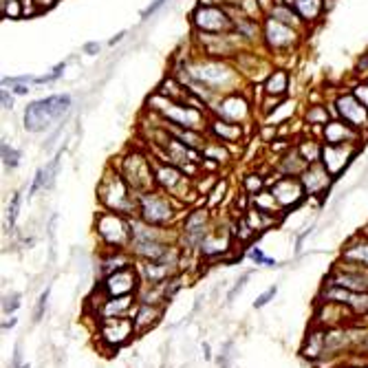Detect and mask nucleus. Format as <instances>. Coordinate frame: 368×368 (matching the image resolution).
Segmentation results:
<instances>
[{"label": "nucleus", "instance_id": "bb28decb", "mask_svg": "<svg viewBox=\"0 0 368 368\" xmlns=\"http://www.w3.org/2000/svg\"><path fill=\"white\" fill-rule=\"evenodd\" d=\"M58 163H60V154L53 159L49 166L40 167L38 172H35L33 183H31V187H29V194H35L38 190H44V187L51 185V183H53V177H55V170H58Z\"/></svg>", "mask_w": 368, "mask_h": 368}, {"label": "nucleus", "instance_id": "cd10ccee", "mask_svg": "<svg viewBox=\"0 0 368 368\" xmlns=\"http://www.w3.org/2000/svg\"><path fill=\"white\" fill-rule=\"evenodd\" d=\"M161 289H163V298H166V304H167V302L172 300V298L183 289V271L174 273L172 278H167V280L161 284Z\"/></svg>", "mask_w": 368, "mask_h": 368}, {"label": "nucleus", "instance_id": "864d4df0", "mask_svg": "<svg viewBox=\"0 0 368 368\" xmlns=\"http://www.w3.org/2000/svg\"><path fill=\"white\" fill-rule=\"evenodd\" d=\"M346 368H353V366H346ZM359 368H368V366H359Z\"/></svg>", "mask_w": 368, "mask_h": 368}, {"label": "nucleus", "instance_id": "c85d7f7f", "mask_svg": "<svg viewBox=\"0 0 368 368\" xmlns=\"http://www.w3.org/2000/svg\"><path fill=\"white\" fill-rule=\"evenodd\" d=\"M22 306V293L20 291H9L2 296V316H14L16 311Z\"/></svg>", "mask_w": 368, "mask_h": 368}, {"label": "nucleus", "instance_id": "2eb2a0df", "mask_svg": "<svg viewBox=\"0 0 368 368\" xmlns=\"http://www.w3.org/2000/svg\"><path fill=\"white\" fill-rule=\"evenodd\" d=\"M337 113L342 119L353 128H362L368 124V108L355 95H342L337 100Z\"/></svg>", "mask_w": 368, "mask_h": 368}, {"label": "nucleus", "instance_id": "412c9836", "mask_svg": "<svg viewBox=\"0 0 368 368\" xmlns=\"http://www.w3.org/2000/svg\"><path fill=\"white\" fill-rule=\"evenodd\" d=\"M324 331L326 326L316 324L309 331L304 339V346H302V357L309 359L311 364H320L322 362V351H324Z\"/></svg>", "mask_w": 368, "mask_h": 368}, {"label": "nucleus", "instance_id": "393cba45", "mask_svg": "<svg viewBox=\"0 0 368 368\" xmlns=\"http://www.w3.org/2000/svg\"><path fill=\"white\" fill-rule=\"evenodd\" d=\"M326 144H349L355 139V133L351 130L349 124H339V121H331L324 128Z\"/></svg>", "mask_w": 368, "mask_h": 368}, {"label": "nucleus", "instance_id": "5fc2aeb1", "mask_svg": "<svg viewBox=\"0 0 368 368\" xmlns=\"http://www.w3.org/2000/svg\"><path fill=\"white\" fill-rule=\"evenodd\" d=\"M22 368H31V366H29V364H24V366H22Z\"/></svg>", "mask_w": 368, "mask_h": 368}, {"label": "nucleus", "instance_id": "39448f33", "mask_svg": "<svg viewBox=\"0 0 368 368\" xmlns=\"http://www.w3.org/2000/svg\"><path fill=\"white\" fill-rule=\"evenodd\" d=\"M174 203L170 194H161L157 190L144 192L137 196V216L141 220L157 227H167L174 218Z\"/></svg>", "mask_w": 368, "mask_h": 368}, {"label": "nucleus", "instance_id": "ddd939ff", "mask_svg": "<svg viewBox=\"0 0 368 368\" xmlns=\"http://www.w3.org/2000/svg\"><path fill=\"white\" fill-rule=\"evenodd\" d=\"M271 192L273 196L278 199L282 210L287 207H293L300 203V199L306 194L304 192V185H302L300 179H291V177H280L271 183Z\"/></svg>", "mask_w": 368, "mask_h": 368}, {"label": "nucleus", "instance_id": "0eeeda50", "mask_svg": "<svg viewBox=\"0 0 368 368\" xmlns=\"http://www.w3.org/2000/svg\"><path fill=\"white\" fill-rule=\"evenodd\" d=\"M318 300L320 302H335V304L346 306V309L353 313L355 320L368 318V291H351V289L324 282V287H322Z\"/></svg>", "mask_w": 368, "mask_h": 368}, {"label": "nucleus", "instance_id": "a878e982", "mask_svg": "<svg viewBox=\"0 0 368 368\" xmlns=\"http://www.w3.org/2000/svg\"><path fill=\"white\" fill-rule=\"evenodd\" d=\"M251 207H256L258 212H265V214L276 216L278 212H282L278 199L273 196L271 190H260L258 194H251Z\"/></svg>", "mask_w": 368, "mask_h": 368}, {"label": "nucleus", "instance_id": "20e7f679", "mask_svg": "<svg viewBox=\"0 0 368 368\" xmlns=\"http://www.w3.org/2000/svg\"><path fill=\"white\" fill-rule=\"evenodd\" d=\"M137 335L134 322L130 316L124 318H106V320L97 322V342L100 349L104 353H117L119 349H124L130 339Z\"/></svg>", "mask_w": 368, "mask_h": 368}, {"label": "nucleus", "instance_id": "c03bdc74", "mask_svg": "<svg viewBox=\"0 0 368 368\" xmlns=\"http://www.w3.org/2000/svg\"><path fill=\"white\" fill-rule=\"evenodd\" d=\"M22 366H24V362H22V346L16 344V349H14V359H11L9 368H22Z\"/></svg>", "mask_w": 368, "mask_h": 368}, {"label": "nucleus", "instance_id": "5701e85b", "mask_svg": "<svg viewBox=\"0 0 368 368\" xmlns=\"http://www.w3.org/2000/svg\"><path fill=\"white\" fill-rule=\"evenodd\" d=\"M163 115L172 124L183 126V128H194L201 121V115L192 106H179V104H170V101H167V108L163 110Z\"/></svg>", "mask_w": 368, "mask_h": 368}, {"label": "nucleus", "instance_id": "7ed1b4c3", "mask_svg": "<svg viewBox=\"0 0 368 368\" xmlns=\"http://www.w3.org/2000/svg\"><path fill=\"white\" fill-rule=\"evenodd\" d=\"M95 234L104 249L113 251H128L130 247V216L117 214V212H100L95 216Z\"/></svg>", "mask_w": 368, "mask_h": 368}, {"label": "nucleus", "instance_id": "1a4fd4ad", "mask_svg": "<svg viewBox=\"0 0 368 368\" xmlns=\"http://www.w3.org/2000/svg\"><path fill=\"white\" fill-rule=\"evenodd\" d=\"M324 282L351 289V291H368V269L339 260L329 271V276L324 278Z\"/></svg>", "mask_w": 368, "mask_h": 368}, {"label": "nucleus", "instance_id": "8fccbe9b", "mask_svg": "<svg viewBox=\"0 0 368 368\" xmlns=\"http://www.w3.org/2000/svg\"><path fill=\"white\" fill-rule=\"evenodd\" d=\"M27 91H29V88H27V86H22V84L14 88V93H16V95H24V93H27Z\"/></svg>", "mask_w": 368, "mask_h": 368}, {"label": "nucleus", "instance_id": "a18cd8bd", "mask_svg": "<svg viewBox=\"0 0 368 368\" xmlns=\"http://www.w3.org/2000/svg\"><path fill=\"white\" fill-rule=\"evenodd\" d=\"M309 119L311 121L320 119V121H324V124H326V113H324V110H320V108H316V110H311V113H309Z\"/></svg>", "mask_w": 368, "mask_h": 368}, {"label": "nucleus", "instance_id": "c9c22d12", "mask_svg": "<svg viewBox=\"0 0 368 368\" xmlns=\"http://www.w3.org/2000/svg\"><path fill=\"white\" fill-rule=\"evenodd\" d=\"M214 133L218 134V137H223L225 141L240 137V130L238 128H230V124H225V121H214Z\"/></svg>", "mask_w": 368, "mask_h": 368}, {"label": "nucleus", "instance_id": "e433bc0d", "mask_svg": "<svg viewBox=\"0 0 368 368\" xmlns=\"http://www.w3.org/2000/svg\"><path fill=\"white\" fill-rule=\"evenodd\" d=\"M249 278H251V271H245L243 276L238 278V280L234 282V284H232V289H230V293H227V304H232V302L236 300V296H238L240 291H243L245 289V284H247V280Z\"/></svg>", "mask_w": 368, "mask_h": 368}, {"label": "nucleus", "instance_id": "f8f14e48", "mask_svg": "<svg viewBox=\"0 0 368 368\" xmlns=\"http://www.w3.org/2000/svg\"><path fill=\"white\" fill-rule=\"evenodd\" d=\"M154 179H157V185L166 190L172 199H183V194H190L187 192V179L174 166H166V163L159 166L154 170Z\"/></svg>", "mask_w": 368, "mask_h": 368}, {"label": "nucleus", "instance_id": "09e8293b", "mask_svg": "<svg viewBox=\"0 0 368 368\" xmlns=\"http://www.w3.org/2000/svg\"><path fill=\"white\" fill-rule=\"evenodd\" d=\"M2 108H11V97L7 95V88L2 91Z\"/></svg>", "mask_w": 368, "mask_h": 368}, {"label": "nucleus", "instance_id": "37998d69", "mask_svg": "<svg viewBox=\"0 0 368 368\" xmlns=\"http://www.w3.org/2000/svg\"><path fill=\"white\" fill-rule=\"evenodd\" d=\"M163 2H166V0H152V2H150V5L144 9V14H141V18H144V20H148L150 16L154 14V11H157V9H161V7H163Z\"/></svg>", "mask_w": 368, "mask_h": 368}, {"label": "nucleus", "instance_id": "7c9ffc66", "mask_svg": "<svg viewBox=\"0 0 368 368\" xmlns=\"http://www.w3.org/2000/svg\"><path fill=\"white\" fill-rule=\"evenodd\" d=\"M49 296H51V284H47V287L42 289V293L38 296V302H35V309H33V324L42 322L44 313H47V309H49Z\"/></svg>", "mask_w": 368, "mask_h": 368}, {"label": "nucleus", "instance_id": "a211bd4d", "mask_svg": "<svg viewBox=\"0 0 368 368\" xmlns=\"http://www.w3.org/2000/svg\"><path fill=\"white\" fill-rule=\"evenodd\" d=\"M331 179H333V177H331V172L326 170L324 166H320V163H311L304 172L300 174V181H302L304 192L309 196L322 194L324 190H329Z\"/></svg>", "mask_w": 368, "mask_h": 368}, {"label": "nucleus", "instance_id": "b1692460", "mask_svg": "<svg viewBox=\"0 0 368 368\" xmlns=\"http://www.w3.org/2000/svg\"><path fill=\"white\" fill-rule=\"evenodd\" d=\"M267 35L271 47H287V44L293 42V31L276 18H271L267 22Z\"/></svg>", "mask_w": 368, "mask_h": 368}, {"label": "nucleus", "instance_id": "6e6552de", "mask_svg": "<svg viewBox=\"0 0 368 368\" xmlns=\"http://www.w3.org/2000/svg\"><path fill=\"white\" fill-rule=\"evenodd\" d=\"M139 284H141V278H139L137 265H128V267L97 280V289H100L106 298L137 296Z\"/></svg>", "mask_w": 368, "mask_h": 368}, {"label": "nucleus", "instance_id": "2f4dec72", "mask_svg": "<svg viewBox=\"0 0 368 368\" xmlns=\"http://www.w3.org/2000/svg\"><path fill=\"white\" fill-rule=\"evenodd\" d=\"M287 91V73L284 71H276L267 82V93L271 95H280V93Z\"/></svg>", "mask_w": 368, "mask_h": 368}, {"label": "nucleus", "instance_id": "79ce46f5", "mask_svg": "<svg viewBox=\"0 0 368 368\" xmlns=\"http://www.w3.org/2000/svg\"><path fill=\"white\" fill-rule=\"evenodd\" d=\"M353 95L357 97V100L368 108V84H359V86L353 91Z\"/></svg>", "mask_w": 368, "mask_h": 368}, {"label": "nucleus", "instance_id": "c756f323", "mask_svg": "<svg viewBox=\"0 0 368 368\" xmlns=\"http://www.w3.org/2000/svg\"><path fill=\"white\" fill-rule=\"evenodd\" d=\"M293 5L298 7V11H300L306 20H316L318 14H320L322 2L320 0H293Z\"/></svg>", "mask_w": 368, "mask_h": 368}, {"label": "nucleus", "instance_id": "ea45409f", "mask_svg": "<svg viewBox=\"0 0 368 368\" xmlns=\"http://www.w3.org/2000/svg\"><path fill=\"white\" fill-rule=\"evenodd\" d=\"M243 185H245V190H247L249 196H251V194H258V192L263 190V179H260V177H253V174H251V177H247V179L243 181Z\"/></svg>", "mask_w": 368, "mask_h": 368}, {"label": "nucleus", "instance_id": "de8ad7c7", "mask_svg": "<svg viewBox=\"0 0 368 368\" xmlns=\"http://www.w3.org/2000/svg\"><path fill=\"white\" fill-rule=\"evenodd\" d=\"M201 349H203V357H205L207 362H210V359H212V349H210V344H207V342H203Z\"/></svg>", "mask_w": 368, "mask_h": 368}, {"label": "nucleus", "instance_id": "603ef678", "mask_svg": "<svg viewBox=\"0 0 368 368\" xmlns=\"http://www.w3.org/2000/svg\"><path fill=\"white\" fill-rule=\"evenodd\" d=\"M121 38H124V33H119V35H115V38H113V40H110V44H115V42H119V40Z\"/></svg>", "mask_w": 368, "mask_h": 368}, {"label": "nucleus", "instance_id": "f03ea898", "mask_svg": "<svg viewBox=\"0 0 368 368\" xmlns=\"http://www.w3.org/2000/svg\"><path fill=\"white\" fill-rule=\"evenodd\" d=\"M71 108V95H51L38 100L27 106L24 110V128L29 133H42L49 130L55 121H60Z\"/></svg>", "mask_w": 368, "mask_h": 368}, {"label": "nucleus", "instance_id": "a19ab883", "mask_svg": "<svg viewBox=\"0 0 368 368\" xmlns=\"http://www.w3.org/2000/svg\"><path fill=\"white\" fill-rule=\"evenodd\" d=\"M62 71H64V62H62V64H58V67L53 68V71L49 73V75L38 77V80H35V82H38V84H47V82H53V80H58V77L62 75Z\"/></svg>", "mask_w": 368, "mask_h": 368}, {"label": "nucleus", "instance_id": "f3484780", "mask_svg": "<svg viewBox=\"0 0 368 368\" xmlns=\"http://www.w3.org/2000/svg\"><path fill=\"white\" fill-rule=\"evenodd\" d=\"M355 148H351L349 144H326V148L322 150V163L331 172V177H337L344 170Z\"/></svg>", "mask_w": 368, "mask_h": 368}, {"label": "nucleus", "instance_id": "4c0bfd02", "mask_svg": "<svg viewBox=\"0 0 368 368\" xmlns=\"http://www.w3.org/2000/svg\"><path fill=\"white\" fill-rule=\"evenodd\" d=\"M276 293H278V284H271L269 289H265V291L260 293L256 300H253V309H265V306H267L269 302L276 298Z\"/></svg>", "mask_w": 368, "mask_h": 368}, {"label": "nucleus", "instance_id": "49530a36", "mask_svg": "<svg viewBox=\"0 0 368 368\" xmlns=\"http://www.w3.org/2000/svg\"><path fill=\"white\" fill-rule=\"evenodd\" d=\"M16 324H18V318L9 316V320H5V322H2V331H11Z\"/></svg>", "mask_w": 368, "mask_h": 368}, {"label": "nucleus", "instance_id": "dca6fc26", "mask_svg": "<svg viewBox=\"0 0 368 368\" xmlns=\"http://www.w3.org/2000/svg\"><path fill=\"white\" fill-rule=\"evenodd\" d=\"M227 251H232V236L230 232H220V230H212L210 234L203 238V243L199 245V253L207 260H216L223 258Z\"/></svg>", "mask_w": 368, "mask_h": 368}, {"label": "nucleus", "instance_id": "3c124183", "mask_svg": "<svg viewBox=\"0 0 368 368\" xmlns=\"http://www.w3.org/2000/svg\"><path fill=\"white\" fill-rule=\"evenodd\" d=\"M86 51H97V49H100V44H95V42H91V44H86Z\"/></svg>", "mask_w": 368, "mask_h": 368}, {"label": "nucleus", "instance_id": "6ab92c4d", "mask_svg": "<svg viewBox=\"0 0 368 368\" xmlns=\"http://www.w3.org/2000/svg\"><path fill=\"white\" fill-rule=\"evenodd\" d=\"M134 265V258L130 251H113V249H104V253L100 256V263H97V271L100 278H106L110 273L119 271V269Z\"/></svg>", "mask_w": 368, "mask_h": 368}, {"label": "nucleus", "instance_id": "4468645a", "mask_svg": "<svg viewBox=\"0 0 368 368\" xmlns=\"http://www.w3.org/2000/svg\"><path fill=\"white\" fill-rule=\"evenodd\" d=\"M163 311H166V306L163 304L137 302L134 309H133V313H130V318H133V322H134V329H137V335H144L146 331L154 329V326L161 322Z\"/></svg>", "mask_w": 368, "mask_h": 368}, {"label": "nucleus", "instance_id": "9b49d317", "mask_svg": "<svg viewBox=\"0 0 368 368\" xmlns=\"http://www.w3.org/2000/svg\"><path fill=\"white\" fill-rule=\"evenodd\" d=\"M134 265H137L141 284H163L167 278H172L174 273L183 271V269L174 267V265H167L163 260H134Z\"/></svg>", "mask_w": 368, "mask_h": 368}, {"label": "nucleus", "instance_id": "72a5a7b5", "mask_svg": "<svg viewBox=\"0 0 368 368\" xmlns=\"http://www.w3.org/2000/svg\"><path fill=\"white\" fill-rule=\"evenodd\" d=\"M247 258L251 260L253 265H265V267H280V263H278V260H273V258H269V256H265L260 247H251V249H249V251H247Z\"/></svg>", "mask_w": 368, "mask_h": 368}, {"label": "nucleus", "instance_id": "f704fd0d", "mask_svg": "<svg viewBox=\"0 0 368 368\" xmlns=\"http://www.w3.org/2000/svg\"><path fill=\"white\" fill-rule=\"evenodd\" d=\"M0 152H2V163H5L7 167H16L20 163V152L11 148L7 141H2V146H0Z\"/></svg>", "mask_w": 368, "mask_h": 368}, {"label": "nucleus", "instance_id": "4be33fe9", "mask_svg": "<svg viewBox=\"0 0 368 368\" xmlns=\"http://www.w3.org/2000/svg\"><path fill=\"white\" fill-rule=\"evenodd\" d=\"M194 22L201 27L203 31H220L230 27V20L220 9L214 7H205V9H199L194 14Z\"/></svg>", "mask_w": 368, "mask_h": 368}, {"label": "nucleus", "instance_id": "423d86ee", "mask_svg": "<svg viewBox=\"0 0 368 368\" xmlns=\"http://www.w3.org/2000/svg\"><path fill=\"white\" fill-rule=\"evenodd\" d=\"M121 177L126 179V183L130 185V190L134 194H144V192H150L152 185H157V179H154V170L150 167V161L141 154H128L121 166Z\"/></svg>", "mask_w": 368, "mask_h": 368}, {"label": "nucleus", "instance_id": "aec40b11", "mask_svg": "<svg viewBox=\"0 0 368 368\" xmlns=\"http://www.w3.org/2000/svg\"><path fill=\"white\" fill-rule=\"evenodd\" d=\"M342 260L368 269V234L351 238L342 249Z\"/></svg>", "mask_w": 368, "mask_h": 368}, {"label": "nucleus", "instance_id": "473e14b6", "mask_svg": "<svg viewBox=\"0 0 368 368\" xmlns=\"http://www.w3.org/2000/svg\"><path fill=\"white\" fill-rule=\"evenodd\" d=\"M20 201H22V194L20 192H16L14 199H11L9 207H7V216H5V227L7 230H14V225H16V218H18V210H20Z\"/></svg>", "mask_w": 368, "mask_h": 368}, {"label": "nucleus", "instance_id": "58836bf2", "mask_svg": "<svg viewBox=\"0 0 368 368\" xmlns=\"http://www.w3.org/2000/svg\"><path fill=\"white\" fill-rule=\"evenodd\" d=\"M232 351H234V342H227L223 353H220L218 359H216V362H218V368H230V362L234 359V353H232Z\"/></svg>", "mask_w": 368, "mask_h": 368}, {"label": "nucleus", "instance_id": "f257e3e1", "mask_svg": "<svg viewBox=\"0 0 368 368\" xmlns=\"http://www.w3.org/2000/svg\"><path fill=\"white\" fill-rule=\"evenodd\" d=\"M97 196L104 210L124 216H137V194L130 190L121 172H106L97 187Z\"/></svg>", "mask_w": 368, "mask_h": 368}, {"label": "nucleus", "instance_id": "9d476101", "mask_svg": "<svg viewBox=\"0 0 368 368\" xmlns=\"http://www.w3.org/2000/svg\"><path fill=\"white\" fill-rule=\"evenodd\" d=\"M212 232V223H210V214L207 210H194L185 216L183 220V227H181V236H183V243L181 247L185 249H196L199 251V245L203 243L207 234Z\"/></svg>", "mask_w": 368, "mask_h": 368}]
</instances>
